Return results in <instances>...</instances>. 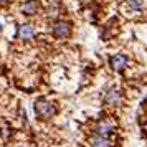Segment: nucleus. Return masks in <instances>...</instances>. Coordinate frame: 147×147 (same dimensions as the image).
Instances as JSON below:
<instances>
[{
	"label": "nucleus",
	"mask_w": 147,
	"mask_h": 147,
	"mask_svg": "<svg viewBox=\"0 0 147 147\" xmlns=\"http://www.w3.org/2000/svg\"><path fill=\"white\" fill-rule=\"evenodd\" d=\"M35 113H36V116L40 117V119L47 121V119H51V117H55L56 114H58V109H56V106H55L51 101H47V99H38L35 101Z\"/></svg>",
	"instance_id": "1"
},
{
	"label": "nucleus",
	"mask_w": 147,
	"mask_h": 147,
	"mask_svg": "<svg viewBox=\"0 0 147 147\" xmlns=\"http://www.w3.org/2000/svg\"><path fill=\"white\" fill-rule=\"evenodd\" d=\"M71 32H73V28H71V23H69V22L58 20L53 25V36L58 38V40L69 38V36H71Z\"/></svg>",
	"instance_id": "2"
},
{
	"label": "nucleus",
	"mask_w": 147,
	"mask_h": 147,
	"mask_svg": "<svg viewBox=\"0 0 147 147\" xmlns=\"http://www.w3.org/2000/svg\"><path fill=\"white\" fill-rule=\"evenodd\" d=\"M109 65H111V68H113L114 71H117V73H121V71H124L127 68V65H129V58H127L126 55H114V56H111L109 58Z\"/></svg>",
	"instance_id": "3"
},
{
	"label": "nucleus",
	"mask_w": 147,
	"mask_h": 147,
	"mask_svg": "<svg viewBox=\"0 0 147 147\" xmlns=\"http://www.w3.org/2000/svg\"><path fill=\"white\" fill-rule=\"evenodd\" d=\"M121 99H122V93L117 88H111L104 94V104H107V106H116L121 102Z\"/></svg>",
	"instance_id": "4"
},
{
	"label": "nucleus",
	"mask_w": 147,
	"mask_h": 147,
	"mask_svg": "<svg viewBox=\"0 0 147 147\" xmlns=\"http://www.w3.org/2000/svg\"><path fill=\"white\" fill-rule=\"evenodd\" d=\"M20 10H22V13L23 15H28V17L36 15L38 13V10H40V2H38V0H27V2L22 3Z\"/></svg>",
	"instance_id": "5"
},
{
	"label": "nucleus",
	"mask_w": 147,
	"mask_h": 147,
	"mask_svg": "<svg viewBox=\"0 0 147 147\" xmlns=\"http://www.w3.org/2000/svg\"><path fill=\"white\" fill-rule=\"evenodd\" d=\"M114 129H116V126H114L111 121H101V122H98L96 127H94L96 134H101V136H104V137H106L107 134L114 132Z\"/></svg>",
	"instance_id": "6"
},
{
	"label": "nucleus",
	"mask_w": 147,
	"mask_h": 147,
	"mask_svg": "<svg viewBox=\"0 0 147 147\" xmlns=\"http://www.w3.org/2000/svg\"><path fill=\"white\" fill-rule=\"evenodd\" d=\"M33 27L30 25V23H22L18 30H17V36L22 38V40H32L33 38Z\"/></svg>",
	"instance_id": "7"
},
{
	"label": "nucleus",
	"mask_w": 147,
	"mask_h": 147,
	"mask_svg": "<svg viewBox=\"0 0 147 147\" xmlns=\"http://www.w3.org/2000/svg\"><path fill=\"white\" fill-rule=\"evenodd\" d=\"M89 146L91 147H111V144H109V140L104 136L96 134V136H91L89 137Z\"/></svg>",
	"instance_id": "8"
},
{
	"label": "nucleus",
	"mask_w": 147,
	"mask_h": 147,
	"mask_svg": "<svg viewBox=\"0 0 147 147\" xmlns=\"http://www.w3.org/2000/svg\"><path fill=\"white\" fill-rule=\"evenodd\" d=\"M144 7V0H127V8L131 12H139Z\"/></svg>",
	"instance_id": "9"
},
{
	"label": "nucleus",
	"mask_w": 147,
	"mask_h": 147,
	"mask_svg": "<svg viewBox=\"0 0 147 147\" xmlns=\"http://www.w3.org/2000/svg\"><path fill=\"white\" fill-rule=\"evenodd\" d=\"M60 15V7L58 5H51V7L48 8V17L50 18H56Z\"/></svg>",
	"instance_id": "10"
},
{
	"label": "nucleus",
	"mask_w": 147,
	"mask_h": 147,
	"mask_svg": "<svg viewBox=\"0 0 147 147\" xmlns=\"http://www.w3.org/2000/svg\"><path fill=\"white\" fill-rule=\"evenodd\" d=\"M12 0H0V7H3V5H7V3H10Z\"/></svg>",
	"instance_id": "11"
}]
</instances>
